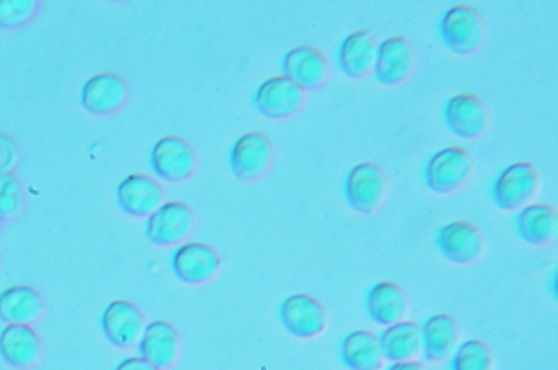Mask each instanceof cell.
<instances>
[{"label": "cell", "mask_w": 558, "mask_h": 370, "mask_svg": "<svg viewBox=\"0 0 558 370\" xmlns=\"http://www.w3.org/2000/svg\"><path fill=\"white\" fill-rule=\"evenodd\" d=\"M440 39L451 53L468 57L481 50L487 37V24L474 7L453 5L439 24Z\"/></svg>", "instance_id": "1"}, {"label": "cell", "mask_w": 558, "mask_h": 370, "mask_svg": "<svg viewBox=\"0 0 558 370\" xmlns=\"http://www.w3.org/2000/svg\"><path fill=\"white\" fill-rule=\"evenodd\" d=\"M388 189L387 172L375 162L353 166L344 179V199L360 214L377 213L387 202Z\"/></svg>", "instance_id": "2"}, {"label": "cell", "mask_w": 558, "mask_h": 370, "mask_svg": "<svg viewBox=\"0 0 558 370\" xmlns=\"http://www.w3.org/2000/svg\"><path fill=\"white\" fill-rule=\"evenodd\" d=\"M539 171L530 162H517L499 172L492 187V199L499 210L520 211L529 206L539 190Z\"/></svg>", "instance_id": "3"}, {"label": "cell", "mask_w": 558, "mask_h": 370, "mask_svg": "<svg viewBox=\"0 0 558 370\" xmlns=\"http://www.w3.org/2000/svg\"><path fill=\"white\" fill-rule=\"evenodd\" d=\"M474 160L460 145L442 148L429 158L425 168V182L429 190L440 195L457 192L473 176Z\"/></svg>", "instance_id": "4"}, {"label": "cell", "mask_w": 558, "mask_h": 370, "mask_svg": "<svg viewBox=\"0 0 558 370\" xmlns=\"http://www.w3.org/2000/svg\"><path fill=\"white\" fill-rule=\"evenodd\" d=\"M150 168L155 176L172 184L189 181L196 168L194 147L174 134L163 136L151 147Z\"/></svg>", "instance_id": "5"}, {"label": "cell", "mask_w": 558, "mask_h": 370, "mask_svg": "<svg viewBox=\"0 0 558 370\" xmlns=\"http://www.w3.org/2000/svg\"><path fill=\"white\" fill-rule=\"evenodd\" d=\"M279 320L284 330L295 338L310 341L319 337L327 327V311L310 294H294L279 307Z\"/></svg>", "instance_id": "6"}, {"label": "cell", "mask_w": 558, "mask_h": 370, "mask_svg": "<svg viewBox=\"0 0 558 370\" xmlns=\"http://www.w3.org/2000/svg\"><path fill=\"white\" fill-rule=\"evenodd\" d=\"M446 122L454 136L477 140L490 128V107L474 93H460L446 104Z\"/></svg>", "instance_id": "7"}, {"label": "cell", "mask_w": 558, "mask_h": 370, "mask_svg": "<svg viewBox=\"0 0 558 370\" xmlns=\"http://www.w3.org/2000/svg\"><path fill=\"white\" fill-rule=\"evenodd\" d=\"M274 158V145L268 136L250 131L238 138L230 151V168L240 181L253 182L268 171Z\"/></svg>", "instance_id": "8"}, {"label": "cell", "mask_w": 558, "mask_h": 370, "mask_svg": "<svg viewBox=\"0 0 558 370\" xmlns=\"http://www.w3.org/2000/svg\"><path fill=\"white\" fill-rule=\"evenodd\" d=\"M194 220V213L187 203L167 202L150 214L146 235L157 247H174L191 235Z\"/></svg>", "instance_id": "9"}, {"label": "cell", "mask_w": 558, "mask_h": 370, "mask_svg": "<svg viewBox=\"0 0 558 370\" xmlns=\"http://www.w3.org/2000/svg\"><path fill=\"white\" fill-rule=\"evenodd\" d=\"M436 244L440 254L457 265L474 264L485 251V238L481 228L468 220H454L440 228Z\"/></svg>", "instance_id": "10"}, {"label": "cell", "mask_w": 558, "mask_h": 370, "mask_svg": "<svg viewBox=\"0 0 558 370\" xmlns=\"http://www.w3.org/2000/svg\"><path fill=\"white\" fill-rule=\"evenodd\" d=\"M171 268L175 278L185 285L202 286L216 278L220 270V258L209 244L191 241L175 249Z\"/></svg>", "instance_id": "11"}, {"label": "cell", "mask_w": 558, "mask_h": 370, "mask_svg": "<svg viewBox=\"0 0 558 370\" xmlns=\"http://www.w3.org/2000/svg\"><path fill=\"white\" fill-rule=\"evenodd\" d=\"M305 102V92L284 75H275L258 86L254 107L271 120H284L295 116Z\"/></svg>", "instance_id": "12"}, {"label": "cell", "mask_w": 558, "mask_h": 370, "mask_svg": "<svg viewBox=\"0 0 558 370\" xmlns=\"http://www.w3.org/2000/svg\"><path fill=\"white\" fill-rule=\"evenodd\" d=\"M416 62V51L405 36H391L378 45L375 77L385 86L401 85L410 77Z\"/></svg>", "instance_id": "13"}, {"label": "cell", "mask_w": 558, "mask_h": 370, "mask_svg": "<svg viewBox=\"0 0 558 370\" xmlns=\"http://www.w3.org/2000/svg\"><path fill=\"white\" fill-rule=\"evenodd\" d=\"M146 321L143 311L129 300H113L101 314L105 337L117 348H133L143 335Z\"/></svg>", "instance_id": "14"}, {"label": "cell", "mask_w": 558, "mask_h": 370, "mask_svg": "<svg viewBox=\"0 0 558 370\" xmlns=\"http://www.w3.org/2000/svg\"><path fill=\"white\" fill-rule=\"evenodd\" d=\"M282 75L301 86L303 92H315L329 79V64L318 48L299 45L282 58Z\"/></svg>", "instance_id": "15"}, {"label": "cell", "mask_w": 558, "mask_h": 370, "mask_svg": "<svg viewBox=\"0 0 558 370\" xmlns=\"http://www.w3.org/2000/svg\"><path fill=\"white\" fill-rule=\"evenodd\" d=\"M129 88L122 75L116 72H99L82 86V106L93 116H109L126 102Z\"/></svg>", "instance_id": "16"}, {"label": "cell", "mask_w": 558, "mask_h": 370, "mask_svg": "<svg viewBox=\"0 0 558 370\" xmlns=\"http://www.w3.org/2000/svg\"><path fill=\"white\" fill-rule=\"evenodd\" d=\"M141 358L149 361L155 368L170 369L178 361L181 351L179 332L165 320L151 321L144 327L143 335L137 342Z\"/></svg>", "instance_id": "17"}, {"label": "cell", "mask_w": 558, "mask_h": 370, "mask_svg": "<svg viewBox=\"0 0 558 370\" xmlns=\"http://www.w3.org/2000/svg\"><path fill=\"white\" fill-rule=\"evenodd\" d=\"M163 189L147 175L126 176L117 187V202L123 213L133 217H149L157 207L163 205Z\"/></svg>", "instance_id": "18"}, {"label": "cell", "mask_w": 558, "mask_h": 370, "mask_svg": "<svg viewBox=\"0 0 558 370\" xmlns=\"http://www.w3.org/2000/svg\"><path fill=\"white\" fill-rule=\"evenodd\" d=\"M0 356L13 368H33L43 358V342L26 324H7L0 332Z\"/></svg>", "instance_id": "19"}, {"label": "cell", "mask_w": 558, "mask_h": 370, "mask_svg": "<svg viewBox=\"0 0 558 370\" xmlns=\"http://www.w3.org/2000/svg\"><path fill=\"white\" fill-rule=\"evenodd\" d=\"M378 39L371 31L360 29L344 37L339 48V65L344 75L361 81L371 74L377 58Z\"/></svg>", "instance_id": "20"}, {"label": "cell", "mask_w": 558, "mask_h": 370, "mask_svg": "<svg viewBox=\"0 0 558 370\" xmlns=\"http://www.w3.org/2000/svg\"><path fill=\"white\" fill-rule=\"evenodd\" d=\"M368 317L378 326H392L401 323L409 314L408 294L392 282H380L372 286L365 299Z\"/></svg>", "instance_id": "21"}, {"label": "cell", "mask_w": 558, "mask_h": 370, "mask_svg": "<svg viewBox=\"0 0 558 370\" xmlns=\"http://www.w3.org/2000/svg\"><path fill=\"white\" fill-rule=\"evenodd\" d=\"M423 353L429 362L451 359L460 347L461 330L453 317L447 313L434 314L422 327Z\"/></svg>", "instance_id": "22"}, {"label": "cell", "mask_w": 558, "mask_h": 370, "mask_svg": "<svg viewBox=\"0 0 558 370\" xmlns=\"http://www.w3.org/2000/svg\"><path fill=\"white\" fill-rule=\"evenodd\" d=\"M517 234L533 247H547L557 237V207L547 203H535L522 207L515 217Z\"/></svg>", "instance_id": "23"}, {"label": "cell", "mask_w": 558, "mask_h": 370, "mask_svg": "<svg viewBox=\"0 0 558 370\" xmlns=\"http://www.w3.org/2000/svg\"><path fill=\"white\" fill-rule=\"evenodd\" d=\"M43 313V296L31 286H10L0 293V321L5 324L31 326Z\"/></svg>", "instance_id": "24"}, {"label": "cell", "mask_w": 558, "mask_h": 370, "mask_svg": "<svg viewBox=\"0 0 558 370\" xmlns=\"http://www.w3.org/2000/svg\"><path fill=\"white\" fill-rule=\"evenodd\" d=\"M340 356L344 368L350 370H381L387 361L380 337L365 330L351 332L343 338Z\"/></svg>", "instance_id": "25"}, {"label": "cell", "mask_w": 558, "mask_h": 370, "mask_svg": "<svg viewBox=\"0 0 558 370\" xmlns=\"http://www.w3.org/2000/svg\"><path fill=\"white\" fill-rule=\"evenodd\" d=\"M380 345L387 361H413L423 351L422 326L413 321L392 324L380 335Z\"/></svg>", "instance_id": "26"}, {"label": "cell", "mask_w": 558, "mask_h": 370, "mask_svg": "<svg viewBox=\"0 0 558 370\" xmlns=\"http://www.w3.org/2000/svg\"><path fill=\"white\" fill-rule=\"evenodd\" d=\"M451 370H495V356L484 341H468L451 356Z\"/></svg>", "instance_id": "27"}, {"label": "cell", "mask_w": 558, "mask_h": 370, "mask_svg": "<svg viewBox=\"0 0 558 370\" xmlns=\"http://www.w3.org/2000/svg\"><path fill=\"white\" fill-rule=\"evenodd\" d=\"M24 205L23 187L12 171L0 172V220L15 219Z\"/></svg>", "instance_id": "28"}, {"label": "cell", "mask_w": 558, "mask_h": 370, "mask_svg": "<svg viewBox=\"0 0 558 370\" xmlns=\"http://www.w3.org/2000/svg\"><path fill=\"white\" fill-rule=\"evenodd\" d=\"M37 12L34 0H0V27L19 29L29 23Z\"/></svg>", "instance_id": "29"}, {"label": "cell", "mask_w": 558, "mask_h": 370, "mask_svg": "<svg viewBox=\"0 0 558 370\" xmlns=\"http://www.w3.org/2000/svg\"><path fill=\"white\" fill-rule=\"evenodd\" d=\"M19 160V148L12 136L0 131V172L10 171Z\"/></svg>", "instance_id": "30"}, {"label": "cell", "mask_w": 558, "mask_h": 370, "mask_svg": "<svg viewBox=\"0 0 558 370\" xmlns=\"http://www.w3.org/2000/svg\"><path fill=\"white\" fill-rule=\"evenodd\" d=\"M113 370H160L155 368L154 365H150L146 359L141 358V356H130V358L123 359L117 365V368Z\"/></svg>", "instance_id": "31"}, {"label": "cell", "mask_w": 558, "mask_h": 370, "mask_svg": "<svg viewBox=\"0 0 558 370\" xmlns=\"http://www.w3.org/2000/svg\"><path fill=\"white\" fill-rule=\"evenodd\" d=\"M388 370H425L422 362L418 361H402L395 362Z\"/></svg>", "instance_id": "32"}]
</instances>
